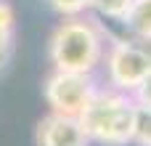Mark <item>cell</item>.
I'll return each mask as SVG.
<instances>
[{
    "label": "cell",
    "mask_w": 151,
    "mask_h": 146,
    "mask_svg": "<svg viewBox=\"0 0 151 146\" xmlns=\"http://www.w3.org/2000/svg\"><path fill=\"white\" fill-rule=\"evenodd\" d=\"M104 74L106 85L122 93H135L151 74V51L135 37H117L106 45L104 53Z\"/></svg>",
    "instance_id": "obj_3"
},
{
    "label": "cell",
    "mask_w": 151,
    "mask_h": 146,
    "mask_svg": "<svg viewBox=\"0 0 151 146\" xmlns=\"http://www.w3.org/2000/svg\"><path fill=\"white\" fill-rule=\"evenodd\" d=\"M133 98H135V104L138 106H151V74H149V80L133 93Z\"/></svg>",
    "instance_id": "obj_11"
},
{
    "label": "cell",
    "mask_w": 151,
    "mask_h": 146,
    "mask_svg": "<svg viewBox=\"0 0 151 146\" xmlns=\"http://www.w3.org/2000/svg\"><path fill=\"white\" fill-rule=\"evenodd\" d=\"M16 40V11L8 0H0V69L11 61Z\"/></svg>",
    "instance_id": "obj_7"
},
{
    "label": "cell",
    "mask_w": 151,
    "mask_h": 146,
    "mask_svg": "<svg viewBox=\"0 0 151 146\" xmlns=\"http://www.w3.org/2000/svg\"><path fill=\"white\" fill-rule=\"evenodd\" d=\"M106 45H109V37L98 21L88 16H69L50 35L48 59L58 72L93 74L104 64Z\"/></svg>",
    "instance_id": "obj_1"
},
{
    "label": "cell",
    "mask_w": 151,
    "mask_h": 146,
    "mask_svg": "<svg viewBox=\"0 0 151 146\" xmlns=\"http://www.w3.org/2000/svg\"><path fill=\"white\" fill-rule=\"evenodd\" d=\"M135 98L117 88L101 85L85 112L80 114V125L90 144L98 146H127L133 141L135 125Z\"/></svg>",
    "instance_id": "obj_2"
},
{
    "label": "cell",
    "mask_w": 151,
    "mask_h": 146,
    "mask_svg": "<svg viewBox=\"0 0 151 146\" xmlns=\"http://www.w3.org/2000/svg\"><path fill=\"white\" fill-rule=\"evenodd\" d=\"M133 0H90V8L111 21H122Z\"/></svg>",
    "instance_id": "obj_9"
},
{
    "label": "cell",
    "mask_w": 151,
    "mask_h": 146,
    "mask_svg": "<svg viewBox=\"0 0 151 146\" xmlns=\"http://www.w3.org/2000/svg\"><path fill=\"white\" fill-rule=\"evenodd\" d=\"M133 146H151V106L135 109V125H133Z\"/></svg>",
    "instance_id": "obj_8"
},
{
    "label": "cell",
    "mask_w": 151,
    "mask_h": 146,
    "mask_svg": "<svg viewBox=\"0 0 151 146\" xmlns=\"http://www.w3.org/2000/svg\"><path fill=\"white\" fill-rule=\"evenodd\" d=\"M101 85L96 82L93 74H80V72H58L53 69L45 82H42V98L50 112L56 114H69L80 117L90 98L96 96Z\"/></svg>",
    "instance_id": "obj_4"
},
{
    "label": "cell",
    "mask_w": 151,
    "mask_h": 146,
    "mask_svg": "<svg viewBox=\"0 0 151 146\" xmlns=\"http://www.w3.org/2000/svg\"><path fill=\"white\" fill-rule=\"evenodd\" d=\"M35 146H90L80 117L48 112L35 128Z\"/></svg>",
    "instance_id": "obj_5"
},
{
    "label": "cell",
    "mask_w": 151,
    "mask_h": 146,
    "mask_svg": "<svg viewBox=\"0 0 151 146\" xmlns=\"http://www.w3.org/2000/svg\"><path fill=\"white\" fill-rule=\"evenodd\" d=\"M48 5L61 16V19H69V16H85L90 11V0H48Z\"/></svg>",
    "instance_id": "obj_10"
},
{
    "label": "cell",
    "mask_w": 151,
    "mask_h": 146,
    "mask_svg": "<svg viewBox=\"0 0 151 146\" xmlns=\"http://www.w3.org/2000/svg\"><path fill=\"white\" fill-rule=\"evenodd\" d=\"M135 40L151 43V0H133L125 19L119 21Z\"/></svg>",
    "instance_id": "obj_6"
}]
</instances>
